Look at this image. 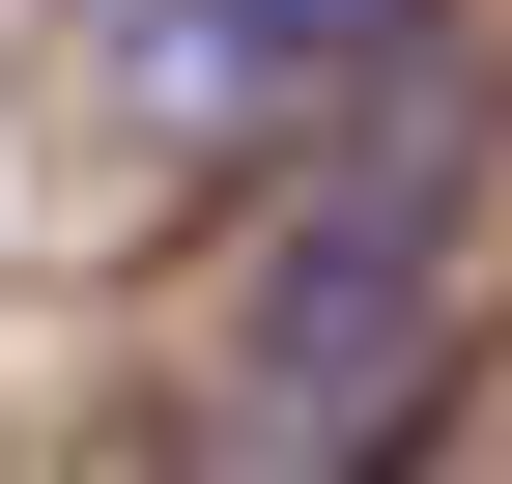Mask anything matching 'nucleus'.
Segmentation results:
<instances>
[{"label":"nucleus","instance_id":"obj_2","mask_svg":"<svg viewBox=\"0 0 512 484\" xmlns=\"http://www.w3.org/2000/svg\"><path fill=\"white\" fill-rule=\"evenodd\" d=\"M427 0H114V86L143 114H285V86H342V57H399Z\"/></svg>","mask_w":512,"mask_h":484},{"label":"nucleus","instance_id":"obj_1","mask_svg":"<svg viewBox=\"0 0 512 484\" xmlns=\"http://www.w3.org/2000/svg\"><path fill=\"white\" fill-rule=\"evenodd\" d=\"M399 314H427V200H342L285 285H256V399L342 456V428H370V342H399Z\"/></svg>","mask_w":512,"mask_h":484}]
</instances>
